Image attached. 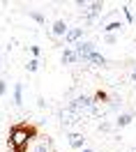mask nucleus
Returning a JSON list of instances; mask_svg holds the SVG:
<instances>
[{
    "mask_svg": "<svg viewBox=\"0 0 136 152\" xmlns=\"http://www.w3.org/2000/svg\"><path fill=\"white\" fill-rule=\"evenodd\" d=\"M37 141H39V127L28 120L14 122L7 132V150L10 152H28L30 145Z\"/></svg>",
    "mask_w": 136,
    "mask_h": 152,
    "instance_id": "f257e3e1",
    "label": "nucleus"
},
{
    "mask_svg": "<svg viewBox=\"0 0 136 152\" xmlns=\"http://www.w3.org/2000/svg\"><path fill=\"white\" fill-rule=\"evenodd\" d=\"M67 143H69V148H74V150H83L86 148V136L83 134H78V132H69L67 134Z\"/></svg>",
    "mask_w": 136,
    "mask_h": 152,
    "instance_id": "0eeeda50",
    "label": "nucleus"
},
{
    "mask_svg": "<svg viewBox=\"0 0 136 152\" xmlns=\"http://www.w3.org/2000/svg\"><path fill=\"white\" fill-rule=\"evenodd\" d=\"M30 19L35 21V23H39V26H44V23H46V16H44L42 12H30Z\"/></svg>",
    "mask_w": 136,
    "mask_h": 152,
    "instance_id": "f3484780",
    "label": "nucleus"
},
{
    "mask_svg": "<svg viewBox=\"0 0 136 152\" xmlns=\"http://www.w3.org/2000/svg\"><path fill=\"white\" fill-rule=\"evenodd\" d=\"M102 12H104V2H90V5H88V12H86V23L88 26L95 23V19H97Z\"/></svg>",
    "mask_w": 136,
    "mask_h": 152,
    "instance_id": "423d86ee",
    "label": "nucleus"
},
{
    "mask_svg": "<svg viewBox=\"0 0 136 152\" xmlns=\"http://www.w3.org/2000/svg\"><path fill=\"white\" fill-rule=\"evenodd\" d=\"M81 152H95V150H92V148H88V145H86V148H83Z\"/></svg>",
    "mask_w": 136,
    "mask_h": 152,
    "instance_id": "393cba45",
    "label": "nucleus"
},
{
    "mask_svg": "<svg viewBox=\"0 0 136 152\" xmlns=\"http://www.w3.org/2000/svg\"><path fill=\"white\" fill-rule=\"evenodd\" d=\"M97 129H99L102 134H108L111 129H116V122H108V120H102V122L97 124Z\"/></svg>",
    "mask_w": 136,
    "mask_h": 152,
    "instance_id": "dca6fc26",
    "label": "nucleus"
},
{
    "mask_svg": "<svg viewBox=\"0 0 136 152\" xmlns=\"http://www.w3.org/2000/svg\"><path fill=\"white\" fill-rule=\"evenodd\" d=\"M60 62H62V65H74V62H81V60H78V56H76L74 48H65L62 56H60Z\"/></svg>",
    "mask_w": 136,
    "mask_h": 152,
    "instance_id": "9b49d317",
    "label": "nucleus"
},
{
    "mask_svg": "<svg viewBox=\"0 0 136 152\" xmlns=\"http://www.w3.org/2000/svg\"><path fill=\"white\" fill-rule=\"evenodd\" d=\"M88 5H90L88 0H76V7H78V10H83V12H88Z\"/></svg>",
    "mask_w": 136,
    "mask_h": 152,
    "instance_id": "412c9836",
    "label": "nucleus"
},
{
    "mask_svg": "<svg viewBox=\"0 0 136 152\" xmlns=\"http://www.w3.org/2000/svg\"><path fill=\"white\" fill-rule=\"evenodd\" d=\"M134 122V111H125V113H118L116 118V129H125Z\"/></svg>",
    "mask_w": 136,
    "mask_h": 152,
    "instance_id": "6e6552de",
    "label": "nucleus"
},
{
    "mask_svg": "<svg viewBox=\"0 0 136 152\" xmlns=\"http://www.w3.org/2000/svg\"><path fill=\"white\" fill-rule=\"evenodd\" d=\"M69 26H67V21L65 19H56L53 23H51V35L58 39V37H67V32H69Z\"/></svg>",
    "mask_w": 136,
    "mask_h": 152,
    "instance_id": "20e7f679",
    "label": "nucleus"
},
{
    "mask_svg": "<svg viewBox=\"0 0 136 152\" xmlns=\"http://www.w3.org/2000/svg\"><path fill=\"white\" fill-rule=\"evenodd\" d=\"M32 152H56V145H53V138L51 136H39V141L35 143Z\"/></svg>",
    "mask_w": 136,
    "mask_h": 152,
    "instance_id": "39448f33",
    "label": "nucleus"
},
{
    "mask_svg": "<svg viewBox=\"0 0 136 152\" xmlns=\"http://www.w3.org/2000/svg\"><path fill=\"white\" fill-rule=\"evenodd\" d=\"M58 115H60V124H62V127H67V124H74V122H78V120H81V118H78L76 113H72L69 108H62Z\"/></svg>",
    "mask_w": 136,
    "mask_h": 152,
    "instance_id": "9d476101",
    "label": "nucleus"
},
{
    "mask_svg": "<svg viewBox=\"0 0 136 152\" xmlns=\"http://www.w3.org/2000/svg\"><path fill=\"white\" fill-rule=\"evenodd\" d=\"M122 12H125V16H127V23H134V16H132V12H129V5H122Z\"/></svg>",
    "mask_w": 136,
    "mask_h": 152,
    "instance_id": "6ab92c4d",
    "label": "nucleus"
},
{
    "mask_svg": "<svg viewBox=\"0 0 136 152\" xmlns=\"http://www.w3.org/2000/svg\"><path fill=\"white\" fill-rule=\"evenodd\" d=\"M83 62H86V65H97V67H106V65H108V60L102 56L99 51H92V53H90Z\"/></svg>",
    "mask_w": 136,
    "mask_h": 152,
    "instance_id": "1a4fd4ad",
    "label": "nucleus"
},
{
    "mask_svg": "<svg viewBox=\"0 0 136 152\" xmlns=\"http://www.w3.org/2000/svg\"><path fill=\"white\" fill-rule=\"evenodd\" d=\"M30 53H32V58L39 60V46H30Z\"/></svg>",
    "mask_w": 136,
    "mask_h": 152,
    "instance_id": "b1692460",
    "label": "nucleus"
},
{
    "mask_svg": "<svg viewBox=\"0 0 136 152\" xmlns=\"http://www.w3.org/2000/svg\"><path fill=\"white\" fill-rule=\"evenodd\" d=\"M81 37H83V28H72L67 32V37H65V44H69V46H72V44H78Z\"/></svg>",
    "mask_w": 136,
    "mask_h": 152,
    "instance_id": "f8f14e48",
    "label": "nucleus"
},
{
    "mask_svg": "<svg viewBox=\"0 0 136 152\" xmlns=\"http://www.w3.org/2000/svg\"><path fill=\"white\" fill-rule=\"evenodd\" d=\"M5 95H7V81L0 78V97H5Z\"/></svg>",
    "mask_w": 136,
    "mask_h": 152,
    "instance_id": "aec40b11",
    "label": "nucleus"
},
{
    "mask_svg": "<svg viewBox=\"0 0 136 152\" xmlns=\"http://www.w3.org/2000/svg\"><path fill=\"white\" fill-rule=\"evenodd\" d=\"M67 108L72 111V113H76L78 118H83L86 113H92V111H95V99L88 97V95H78V97H74V99L67 104Z\"/></svg>",
    "mask_w": 136,
    "mask_h": 152,
    "instance_id": "f03ea898",
    "label": "nucleus"
},
{
    "mask_svg": "<svg viewBox=\"0 0 136 152\" xmlns=\"http://www.w3.org/2000/svg\"><path fill=\"white\" fill-rule=\"evenodd\" d=\"M129 152H136V148H134V150H129Z\"/></svg>",
    "mask_w": 136,
    "mask_h": 152,
    "instance_id": "bb28decb",
    "label": "nucleus"
},
{
    "mask_svg": "<svg viewBox=\"0 0 136 152\" xmlns=\"http://www.w3.org/2000/svg\"><path fill=\"white\" fill-rule=\"evenodd\" d=\"M46 99H44V97H37V108H42V111H44V108H46Z\"/></svg>",
    "mask_w": 136,
    "mask_h": 152,
    "instance_id": "4be33fe9",
    "label": "nucleus"
},
{
    "mask_svg": "<svg viewBox=\"0 0 136 152\" xmlns=\"http://www.w3.org/2000/svg\"><path fill=\"white\" fill-rule=\"evenodd\" d=\"M14 106H23V83H14Z\"/></svg>",
    "mask_w": 136,
    "mask_h": 152,
    "instance_id": "ddd939ff",
    "label": "nucleus"
},
{
    "mask_svg": "<svg viewBox=\"0 0 136 152\" xmlns=\"http://www.w3.org/2000/svg\"><path fill=\"white\" fill-rule=\"evenodd\" d=\"M122 28H125V23H122V21H111V23L104 26V35H116L118 30H122Z\"/></svg>",
    "mask_w": 136,
    "mask_h": 152,
    "instance_id": "4468645a",
    "label": "nucleus"
},
{
    "mask_svg": "<svg viewBox=\"0 0 136 152\" xmlns=\"http://www.w3.org/2000/svg\"><path fill=\"white\" fill-rule=\"evenodd\" d=\"M0 60H2V56H0Z\"/></svg>",
    "mask_w": 136,
    "mask_h": 152,
    "instance_id": "cd10ccee",
    "label": "nucleus"
},
{
    "mask_svg": "<svg viewBox=\"0 0 136 152\" xmlns=\"http://www.w3.org/2000/svg\"><path fill=\"white\" fill-rule=\"evenodd\" d=\"M104 42H106V44H116L118 37H116V35H104Z\"/></svg>",
    "mask_w": 136,
    "mask_h": 152,
    "instance_id": "5701e85b",
    "label": "nucleus"
},
{
    "mask_svg": "<svg viewBox=\"0 0 136 152\" xmlns=\"http://www.w3.org/2000/svg\"><path fill=\"white\" fill-rule=\"evenodd\" d=\"M74 51H76V56H78V60L83 62L92 51H97V46H95V42H90V39H81L78 44H74Z\"/></svg>",
    "mask_w": 136,
    "mask_h": 152,
    "instance_id": "7ed1b4c3",
    "label": "nucleus"
},
{
    "mask_svg": "<svg viewBox=\"0 0 136 152\" xmlns=\"http://www.w3.org/2000/svg\"><path fill=\"white\" fill-rule=\"evenodd\" d=\"M132 81H134V83H136V69H134V72H132Z\"/></svg>",
    "mask_w": 136,
    "mask_h": 152,
    "instance_id": "a878e982",
    "label": "nucleus"
},
{
    "mask_svg": "<svg viewBox=\"0 0 136 152\" xmlns=\"http://www.w3.org/2000/svg\"><path fill=\"white\" fill-rule=\"evenodd\" d=\"M92 99H95V104H104L106 106L108 102H111V95H108L106 90H97V92L92 95Z\"/></svg>",
    "mask_w": 136,
    "mask_h": 152,
    "instance_id": "2eb2a0df",
    "label": "nucleus"
},
{
    "mask_svg": "<svg viewBox=\"0 0 136 152\" xmlns=\"http://www.w3.org/2000/svg\"><path fill=\"white\" fill-rule=\"evenodd\" d=\"M37 69H39V60H37V58L28 60V65H26V72H30V74H32V72H37Z\"/></svg>",
    "mask_w": 136,
    "mask_h": 152,
    "instance_id": "a211bd4d",
    "label": "nucleus"
}]
</instances>
